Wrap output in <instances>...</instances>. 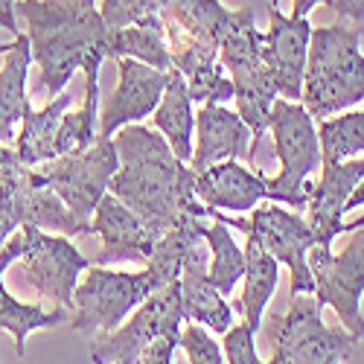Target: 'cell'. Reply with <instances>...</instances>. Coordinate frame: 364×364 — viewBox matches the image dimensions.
<instances>
[{"instance_id":"obj_1","label":"cell","mask_w":364,"mask_h":364,"mask_svg":"<svg viewBox=\"0 0 364 364\" xmlns=\"http://www.w3.org/2000/svg\"><path fill=\"white\" fill-rule=\"evenodd\" d=\"M119 166L108 193L129 204L158 236L184 216L210 219V210L196 196V172L175 158L164 134L132 123L117 132Z\"/></svg>"},{"instance_id":"obj_2","label":"cell","mask_w":364,"mask_h":364,"mask_svg":"<svg viewBox=\"0 0 364 364\" xmlns=\"http://www.w3.org/2000/svg\"><path fill=\"white\" fill-rule=\"evenodd\" d=\"M47 97H58L90 58H105L108 26L87 0H15Z\"/></svg>"},{"instance_id":"obj_3","label":"cell","mask_w":364,"mask_h":364,"mask_svg":"<svg viewBox=\"0 0 364 364\" xmlns=\"http://www.w3.org/2000/svg\"><path fill=\"white\" fill-rule=\"evenodd\" d=\"M300 102L315 119L336 117L364 102V53L358 26L347 21L312 26Z\"/></svg>"},{"instance_id":"obj_4","label":"cell","mask_w":364,"mask_h":364,"mask_svg":"<svg viewBox=\"0 0 364 364\" xmlns=\"http://www.w3.org/2000/svg\"><path fill=\"white\" fill-rule=\"evenodd\" d=\"M259 29L251 6L233 9L230 23L219 41V65L233 82V102L236 114L245 119V126L254 134V149L259 146V137L268 132L271 105L280 97L274 76L259 53Z\"/></svg>"},{"instance_id":"obj_5","label":"cell","mask_w":364,"mask_h":364,"mask_svg":"<svg viewBox=\"0 0 364 364\" xmlns=\"http://www.w3.org/2000/svg\"><path fill=\"white\" fill-rule=\"evenodd\" d=\"M268 132L274 137L280 172L265 175V184L274 190L277 204H286L291 210H306V198L312 190V172L323 161L315 117L303 108V102L277 97L274 105H271Z\"/></svg>"},{"instance_id":"obj_6","label":"cell","mask_w":364,"mask_h":364,"mask_svg":"<svg viewBox=\"0 0 364 364\" xmlns=\"http://www.w3.org/2000/svg\"><path fill=\"white\" fill-rule=\"evenodd\" d=\"M155 289H161V280L151 268L119 271L111 265H90L73 291L70 326L85 336L111 332Z\"/></svg>"},{"instance_id":"obj_7","label":"cell","mask_w":364,"mask_h":364,"mask_svg":"<svg viewBox=\"0 0 364 364\" xmlns=\"http://www.w3.org/2000/svg\"><path fill=\"white\" fill-rule=\"evenodd\" d=\"M271 323L274 350L268 364H341L358 344L344 326H329L323 321V303L315 294H294L289 312Z\"/></svg>"},{"instance_id":"obj_8","label":"cell","mask_w":364,"mask_h":364,"mask_svg":"<svg viewBox=\"0 0 364 364\" xmlns=\"http://www.w3.org/2000/svg\"><path fill=\"white\" fill-rule=\"evenodd\" d=\"M210 219L225 222L228 228H236L242 233L257 236L259 245L274 257L291 274V297L294 294H315V280L309 271V251L318 245V239L303 213H294L291 207L268 201L257 204L248 219H239L230 213L210 210Z\"/></svg>"},{"instance_id":"obj_9","label":"cell","mask_w":364,"mask_h":364,"mask_svg":"<svg viewBox=\"0 0 364 364\" xmlns=\"http://www.w3.org/2000/svg\"><path fill=\"white\" fill-rule=\"evenodd\" d=\"M0 201L18 216L21 225H33L62 236L90 233V228L76 222L68 204L55 196L47 178L18 158L15 146H0Z\"/></svg>"},{"instance_id":"obj_10","label":"cell","mask_w":364,"mask_h":364,"mask_svg":"<svg viewBox=\"0 0 364 364\" xmlns=\"http://www.w3.org/2000/svg\"><path fill=\"white\" fill-rule=\"evenodd\" d=\"M117 166H119V158H117L114 137L97 134L94 146H87L85 151L58 155L47 164H38L36 169L47 178V184L55 190V196L68 204L76 222L90 228L94 210L102 201V196L108 193V184H111Z\"/></svg>"},{"instance_id":"obj_11","label":"cell","mask_w":364,"mask_h":364,"mask_svg":"<svg viewBox=\"0 0 364 364\" xmlns=\"http://www.w3.org/2000/svg\"><path fill=\"white\" fill-rule=\"evenodd\" d=\"M184 315H181L178 280L151 291L140 306L111 332H97L90 341V361L114 364L119 358H140L143 350L158 338H181Z\"/></svg>"},{"instance_id":"obj_12","label":"cell","mask_w":364,"mask_h":364,"mask_svg":"<svg viewBox=\"0 0 364 364\" xmlns=\"http://www.w3.org/2000/svg\"><path fill=\"white\" fill-rule=\"evenodd\" d=\"M309 271L315 280V297L338 315L341 326L364 341V230H355L341 254L329 245H312Z\"/></svg>"},{"instance_id":"obj_13","label":"cell","mask_w":364,"mask_h":364,"mask_svg":"<svg viewBox=\"0 0 364 364\" xmlns=\"http://www.w3.org/2000/svg\"><path fill=\"white\" fill-rule=\"evenodd\" d=\"M18 230L23 239V251L18 257L23 280H29V286L53 306L70 309L76 283L90 268V259L79 254L70 236L50 233L33 225H21Z\"/></svg>"},{"instance_id":"obj_14","label":"cell","mask_w":364,"mask_h":364,"mask_svg":"<svg viewBox=\"0 0 364 364\" xmlns=\"http://www.w3.org/2000/svg\"><path fill=\"white\" fill-rule=\"evenodd\" d=\"M323 175L312 184L306 198V222L318 239V245H329L341 233L364 230V216L347 222V198L364 178V155L350 161H321Z\"/></svg>"},{"instance_id":"obj_15","label":"cell","mask_w":364,"mask_h":364,"mask_svg":"<svg viewBox=\"0 0 364 364\" xmlns=\"http://www.w3.org/2000/svg\"><path fill=\"white\" fill-rule=\"evenodd\" d=\"M312 23L309 18L283 15L280 6H268V29L259 36V53L274 76L277 94L283 100H303V73H306Z\"/></svg>"},{"instance_id":"obj_16","label":"cell","mask_w":364,"mask_h":364,"mask_svg":"<svg viewBox=\"0 0 364 364\" xmlns=\"http://www.w3.org/2000/svg\"><path fill=\"white\" fill-rule=\"evenodd\" d=\"M90 233L102 239L100 254L90 259V265H119V262H149L155 251L158 233L151 230L129 204L117 196L105 193L90 219Z\"/></svg>"},{"instance_id":"obj_17","label":"cell","mask_w":364,"mask_h":364,"mask_svg":"<svg viewBox=\"0 0 364 364\" xmlns=\"http://www.w3.org/2000/svg\"><path fill=\"white\" fill-rule=\"evenodd\" d=\"M117 73L119 82L100 111V137H114L123 126L143 123V117L155 114L166 87V73L134 58H117Z\"/></svg>"},{"instance_id":"obj_18","label":"cell","mask_w":364,"mask_h":364,"mask_svg":"<svg viewBox=\"0 0 364 364\" xmlns=\"http://www.w3.org/2000/svg\"><path fill=\"white\" fill-rule=\"evenodd\" d=\"M254 161L257 149H254V134L245 126L236 111L219 102H204L196 111V143H193V158L190 169L204 172L216 164L225 161Z\"/></svg>"},{"instance_id":"obj_19","label":"cell","mask_w":364,"mask_h":364,"mask_svg":"<svg viewBox=\"0 0 364 364\" xmlns=\"http://www.w3.org/2000/svg\"><path fill=\"white\" fill-rule=\"evenodd\" d=\"M196 196L207 210L233 216L251 213L262 201H277L274 190L265 184V172H254L236 161H225L204 172H196Z\"/></svg>"},{"instance_id":"obj_20","label":"cell","mask_w":364,"mask_h":364,"mask_svg":"<svg viewBox=\"0 0 364 364\" xmlns=\"http://www.w3.org/2000/svg\"><path fill=\"white\" fill-rule=\"evenodd\" d=\"M207 262H210V251L207 242L201 239L198 245H193V251L184 259L178 277V297H181V315L187 323H198L210 332H225L233 326V306L228 303V297H222L207 280Z\"/></svg>"},{"instance_id":"obj_21","label":"cell","mask_w":364,"mask_h":364,"mask_svg":"<svg viewBox=\"0 0 364 364\" xmlns=\"http://www.w3.org/2000/svg\"><path fill=\"white\" fill-rule=\"evenodd\" d=\"M23 251V239H21V230L12 233V239L0 248V329H6L9 336L15 338V353L23 355V347H26V338L33 336L36 329H50V326H58L70 321V309H62V306H41V303H21L9 289H6V268H12L18 262Z\"/></svg>"},{"instance_id":"obj_22","label":"cell","mask_w":364,"mask_h":364,"mask_svg":"<svg viewBox=\"0 0 364 364\" xmlns=\"http://www.w3.org/2000/svg\"><path fill=\"white\" fill-rule=\"evenodd\" d=\"M33 65L26 33H18L15 41L4 50V70H0V146L15 143V126L33 111L26 97V73Z\"/></svg>"},{"instance_id":"obj_23","label":"cell","mask_w":364,"mask_h":364,"mask_svg":"<svg viewBox=\"0 0 364 364\" xmlns=\"http://www.w3.org/2000/svg\"><path fill=\"white\" fill-rule=\"evenodd\" d=\"M193 105L196 102L187 90V79L175 68L166 70V87L151 119H155V126L169 143V149L175 151V158L184 164H190L193 143H196V108Z\"/></svg>"},{"instance_id":"obj_24","label":"cell","mask_w":364,"mask_h":364,"mask_svg":"<svg viewBox=\"0 0 364 364\" xmlns=\"http://www.w3.org/2000/svg\"><path fill=\"white\" fill-rule=\"evenodd\" d=\"M245 277H242V297L236 303V312L242 315V323H248L254 332L262 326L265 309L271 303V294L280 280V262L271 257L257 236L245 233Z\"/></svg>"},{"instance_id":"obj_25","label":"cell","mask_w":364,"mask_h":364,"mask_svg":"<svg viewBox=\"0 0 364 364\" xmlns=\"http://www.w3.org/2000/svg\"><path fill=\"white\" fill-rule=\"evenodd\" d=\"M105 58H90L82 68L85 73V100L76 111H68L62 117V126L55 134V158L58 155H76L85 151L87 146H94L97 134H100V65Z\"/></svg>"},{"instance_id":"obj_26","label":"cell","mask_w":364,"mask_h":364,"mask_svg":"<svg viewBox=\"0 0 364 364\" xmlns=\"http://www.w3.org/2000/svg\"><path fill=\"white\" fill-rule=\"evenodd\" d=\"M158 15L161 23H172L187 36L219 50L233 9H228L222 0H158Z\"/></svg>"},{"instance_id":"obj_27","label":"cell","mask_w":364,"mask_h":364,"mask_svg":"<svg viewBox=\"0 0 364 364\" xmlns=\"http://www.w3.org/2000/svg\"><path fill=\"white\" fill-rule=\"evenodd\" d=\"M68 105H70V94L62 90L41 111L33 108L21 119L23 129L15 137V151L26 166H38L55 158V134H58V126H62V117L68 114Z\"/></svg>"},{"instance_id":"obj_28","label":"cell","mask_w":364,"mask_h":364,"mask_svg":"<svg viewBox=\"0 0 364 364\" xmlns=\"http://www.w3.org/2000/svg\"><path fill=\"white\" fill-rule=\"evenodd\" d=\"M105 58H114V62L117 58H134V62H143L161 73L172 70V58L166 50L161 18L134 23V26H123V29H108Z\"/></svg>"},{"instance_id":"obj_29","label":"cell","mask_w":364,"mask_h":364,"mask_svg":"<svg viewBox=\"0 0 364 364\" xmlns=\"http://www.w3.org/2000/svg\"><path fill=\"white\" fill-rule=\"evenodd\" d=\"M204 242L210 251L207 280L222 297H228L242 283V277H245V248H239L230 228L216 219H213V225L210 222L204 225Z\"/></svg>"},{"instance_id":"obj_30","label":"cell","mask_w":364,"mask_h":364,"mask_svg":"<svg viewBox=\"0 0 364 364\" xmlns=\"http://www.w3.org/2000/svg\"><path fill=\"white\" fill-rule=\"evenodd\" d=\"M318 140L323 161H350L364 155V111H341L318 119Z\"/></svg>"},{"instance_id":"obj_31","label":"cell","mask_w":364,"mask_h":364,"mask_svg":"<svg viewBox=\"0 0 364 364\" xmlns=\"http://www.w3.org/2000/svg\"><path fill=\"white\" fill-rule=\"evenodd\" d=\"M100 18L108 29H123L155 21L161 15H158V0H102Z\"/></svg>"},{"instance_id":"obj_32","label":"cell","mask_w":364,"mask_h":364,"mask_svg":"<svg viewBox=\"0 0 364 364\" xmlns=\"http://www.w3.org/2000/svg\"><path fill=\"white\" fill-rule=\"evenodd\" d=\"M181 350L187 355V364H225L222 347L210 338V329L198 323L181 329Z\"/></svg>"},{"instance_id":"obj_33","label":"cell","mask_w":364,"mask_h":364,"mask_svg":"<svg viewBox=\"0 0 364 364\" xmlns=\"http://www.w3.org/2000/svg\"><path fill=\"white\" fill-rule=\"evenodd\" d=\"M254 336H257V332L248 323H233L225 332V344H222L225 364H268V361H262L257 355Z\"/></svg>"},{"instance_id":"obj_34","label":"cell","mask_w":364,"mask_h":364,"mask_svg":"<svg viewBox=\"0 0 364 364\" xmlns=\"http://www.w3.org/2000/svg\"><path fill=\"white\" fill-rule=\"evenodd\" d=\"M178 347H181V338H158L143 350L137 364H172Z\"/></svg>"},{"instance_id":"obj_35","label":"cell","mask_w":364,"mask_h":364,"mask_svg":"<svg viewBox=\"0 0 364 364\" xmlns=\"http://www.w3.org/2000/svg\"><path fill=\"white\" fill-rule=\"evenodd\" d=\"M329 6L336 9L341 21L364 29V0H329Z\"/></svg>"},{"instance_id":"obj_36","label":"cell","mask_w":364,"mask_h":364,"mask_svg":"<svg viewBox=\"0 0 364 364\" xmlns=\"http://www.w3.org/2000/svg\"><path fill=\"white\" fill-rule=\"evenodd\" d=\"M21 228V222H18V216L12 213V210L0 201V248L6 245V242L12 239V233Z\"/></svg>"},{"instance_id":"obj_37","label":"cell","mask_w":364,"mask_h":364,"mask_svg":"<svg viewBox=\"0 0 364 364\" xmlns=\"http://www.w3.org/2000/svg\"><path fill=\"white\" fill-rule=\"evenodd\" d=\"M0 29H6V33H12V36L21 33L18 29V15H15V0H0Z\"/></svg>"},{"instance_id":"obj_38","label":"cell","mask_w":364,"mask_h":364,"mask_svg":"<svg viewBox=\"0 0 364 364\" xmlns=\"http://www.w3.org/2000/svg\"><path fill=\"white\" fill-rule=\"evenodd\" d=\"M321 4L329 6V0H294L291 15H294V18H309V12H312L315 6H321ZM271 6H280V0H271Z\"/></svg>"},{"instance_id":"obj_39","label":"cell","mask_w":364,"mask_h":364,"mask_svg":"<svg viewBox=\"0 0 364 364\" xmlns=\"http://www.w3.org/2000/svg\"><path fill=\"white\" fill-rule=\"evenodd\" d=\"M358 207H364V178L358 181V187H355L353 196L347 198V213H350V210H358Z\"/></svg>"},{"instance_id":"obj_40","label":"cell","mask_w":364,"mask_h":364,"mask_svg":"<svg viewBox=\"0 0 364 364\" xmlns=\"http://www.w3.org/2000/svg\"><path fill=\"white\" fill-rule=\"evenodd\" d=\"M114 364H137V358H119V361H114Z\"/></svg>"},{"instance_id":"obj_41","label":"cell","mask_w":364,"mask_h":364,"mask_svg":"<svg viewBox=\"0 0 364 364\" xmlns=\"http://www.w3.org/2000/svg\"><path fill=\"white\" fill-rule=\"evenodd\" d=\"M4 50H6V47H0V53H4Z\"/></svg>"},{"instance_id":"obj_42","label":"cell","mask_w":364,"mask_h":364,"mask_svg":"<svg viewBox=\"0 0 364 364\" xmlns=\"http://www.w3.org/2000/svg\"><path fill=\"white\" fill-rule=\"evenodd\" d=\"M87 4H94V0H87Z\"/></svg>"}]
</instances>
